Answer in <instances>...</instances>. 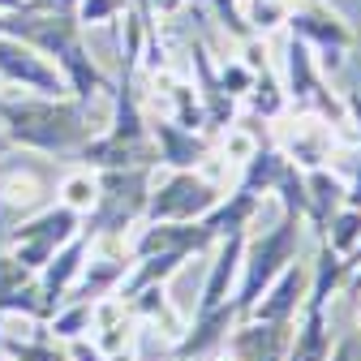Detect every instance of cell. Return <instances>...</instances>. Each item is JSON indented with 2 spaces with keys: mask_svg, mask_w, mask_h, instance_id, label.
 Wrapping results in <instances>:
<instances>
[{
  "mask_svg": "<svg viewBox=\"0 0 361 361\" xmlns=\"http://www.w3.org/2000/svg\"><path fill=\"white\" fill-rule=\"evenodd\" d=\"M0 129L9 142L30 155H73L90 133V104L65 95H30V99H0Z\"/></svg>",
  "mask_w": 361,
  "mask_h": 361,
  "instance_id": "obj_1",
  "label": "cell"
},
{
  "mask_svg": "<svg viewBox=\"0 0 361 361\" xmlns=\"http://www.w3.org/2000/svg\"><path fill=\"white\" fill-rule=\"evenodd\" d=\"M301 228H305V219H301L297 211H280V224H276L271 233H262V237L245 233L241 280H237V293H233V305H237L241 319L250 314V305L267 293V284L297 258V250H301Z\"/></svg>",
  "mask_w": 361,
  "mask_h": 361,
  "instance_id": "obj_2",
  "label": "cell"
},
{
  "mask_svg": "<svg viewBox=\"0 0 361 361\" xmlns=\"http://www.w3.org/2000/svg\"><path fill=\"white\" fill-rule=\"evenodd\" d=\"M155 168H108L99 172V198L82 215L86 237H125L138 228L147 215V194H151Z\"/></svg>",
  "mask_w": 361,
  "mask_h": 361,
  "instance_id": "obj_3",
  "label": "cell"
},
{
  "mask_svg": "<svg viewBox=\"0 0 361 361\" xmlns=\"http://www.w3.org/2000/svg\"><path fill=\"white\" fill-rule=\"evenodd\" d=\"M284 95H288V108H293V112L323 116L344 142H357L353 129H348L344 99L327 90V78H323L319 56H314L310 43H301L297 35H288V48H284Z\"/></svg>",
  "mask_w": 361,
  "mask_h": 361,
  "instance_id": "obj_4",
  "label": "cell"
},
{
  "mask_svg": "<svg viewBox=\"0 0 361 361\" xmlns=\"http://www.w3.org/2000/svg\"><path fill=\"white\" fill-rule=\"evenodd\" d=\"M219 198L224 190L202 176V168H168L159 180H151L142 219H202Z\"/></svg>",
  "mask_w": 361,
  "mask_h": 361,
  "instance_id": "obj_5",
  "label": "cell"
},
{
  "mask_svg": "<svg viewBox=\"0 0 361 361\" xmlns=\"http://www.w3.org/2000/svg\"><path fill=\"white\" fill-rule=\"evenodd\" d=\"M284 26H288V35H297L301 43H310V52L319 56V65L331 69V73L357 48V30L327 5V0H305V5H297Z\"/></svg>",
  "mask_w": 361,
  "mask_h": 361,
  "instance_id": "obj_6",
  "label": "cell"
},
{
  "mask_svg": "<svg viewBox=\"0 0 361 361\" xmlns=\"http://www.w3.org/2000/svg\"><path fill=\"white\" fill-rule=\"evenodd\" d=\"M82 233V215L69 211L65 202H52V207H43L35 211L30 219H22L18 228L9 233V254L30 267V271H43V262H48L65 241H73Z\"/></svg>",
  "mask_w": 361,
  "mask_h": 361,
  "instance_id": "obj_7",
  "label": "cell"
},
{
  "mask_svg": "<svg viewBox=\"0 0 361 361\" xmlns=\"http://www.w3.org/2000/svg\"><path fill=\"white\" fill-rule=\"evenodd\" d=\"M0 82H13V86L30 90V95H48V99L69 95L61 69L39 48H30V43H22L13 35H0Z\"/></svg>",
  "mask_w": 361,
  "mask_h": 361,
  "instance_id": "obj_8",
  "label": "cell"
},
{
  "mask_svg": "<svg viewBox=\"0 0 361 361\" xmlns=\"http://www.w3.org/2000/svg\"><path fill=\"white\" fill-rule=\"evenodd\" d=\"M297 319H237L224 340V361H288Z\"/></svg>",
  "mask_w": 361,
  "mask_h": 361,
  "instance_id": "obj_9",
  "label": "cell"
},
{
  "mask_svg": "<svg viewBox=\"0 0 361 361\" xmlns=\"http://www.w3.org/2000/svg\"><path fill=\"white\" fill-rule=\"evenodd\" d=\"M271 142H276L297 168H323L331 155H340V147H348L323 116H310V112H293L288 125Z\"/></svg>",
  "mask_w": 361,
  "mask_h": 361,
  "instance_id": "obj_10",
  "label": "cell"
},
{
  "mask_svg": "<svg viewBox=\"0 0 361 361\" xmlns=\"http://www.w3.org/2000/svg\"><path fill=\"white\" fill-rule=\"evenodd\" d=\"M241 319L233 297L219 301L211 310H194V323L172 340V357H185V361H211V357H224V340H228L233 323Z\"/></svg>",
  "mask_w": 361,
  "mask_h": 361,
  "instance_id": "obj_11",
  "label": "cell"
},
{
  "mask_svg": "<svg viewBox=\"0 0 361 361\" xmlns=\"http://www.w3.org/2000/svg\"><path fill=\"white\" fill-rule=\"evenodd\" d=\"M151 142L159 155V168H202L215 147H211V133L202 129H180L164 116H151Z\"/></svg>",
  "mask_w": 361,
  "mask_h": 361,
  "instance_id": "obj_12",
  "label": "cell"
},
{
  "mask_svg": "<svg viewBox=\"0 0 361 361\" xmlns=\"http://www.w3.org/2000/svg\"><path fill=\"white\" fill-rule=\"evenodd\" d=\"M194 90L202 99V129L207 133H219L237 121V99L219 86V65L211 61L207 43H194Z\"/></svg>",
  "mask_w": 361,
  "mask_h": 361,
  "instance_id": "obj_13",
  "label": "cell"
},
{
  "mask_svg": "<svg viewBox=\"0 0 361 361\" xmlns=\"http://www.w3.org/2000/svg\"><path fill=\"white\" fill-rule=\"evenodd\" d=\"M305 293H310V262L293 258V262L280 271V276L267 284V293L250 305L245 319H297Z\"/></svg>",
  "mask_w": 361,
  "mask_h": 361,
  "instance_id": "obj_14",
  "label": "cell"
},
{
  "mask_svg": "<svg viewBox=\"0 0 361 361\" xmlns=\"http://www.w3.org/2000/svg\"><path fill=\"white\" fill-rule=\"evenodd\" d=\"M301 180H305V224L323 237L327 219L348 202V180L336 176L327 164L323 168H301Z\"/></svg>",
  "mask_w": 361,
  "mask_h": 361,
  "instance_id": "obj_15",
  "label": "cell"
},
{
  "mask_svg": "<svg viewBox=\"0 0 361 361\" xmlns=\"http://www.w3.org/2000/svg\"><path fill=\"white\" fill-rule=\"evenodd\" d=\"M86 245H90V237H86V233H78L73 241H65L48 262H43V271H35V284H39L43 301H48L52 310H56V305L65 301V293L73 288L78 271H82V262H86Z\"/></svg>",
  "mask_w": 361,
  "mask_h": 361,
  "instance_id": "obj_16",
  "label": "cell"
},
{
  "mask_svg": "<svg viewBox=\"0 0 361 361\" xmlns=\"http://www.w3.org/2000/svg\"><path fill=\"white\" fill-rule=\"evenodd\" d=\"M215 262L207 271V284H202V297H198V310H211L219 301H228L237 293V280H241V254H245V233H228L215 241Z\"/></svg>",
  "mask_w": 361,
  "mask_h": 361,
  "instance_id": "obj_17",
  "label": "cell"
},
{
  "mask_svg": "<svg viewBox=\"0 0 361 361\" xmlns=\"http://www.w3.org/2000/svg\"><path fill=\"white\" fill-rule=\"evenodd\" d=\"M56 69H61V78H65V86H69V95L73 99H82V104H90V99H99L104 90H112V82H108V73L90 61V52H86V43L82 39H73L69 48L52 61Z\"/></svg>",
  "mask_w": 361,
  "mask_h": 361,
  "instance_id": "obj_18",
  "label": "cell"
},
{
  "mask_svg": "<svg viewBox=\"0 0 361 361\" xmlns=\"http://www.w3.org/2000/svg\"><path fill=\"white\" fill-rule=\"evenodd\" d=\"M293 168H297V164L262 133V142L254 147V155L241 164V180H237V185L250 190V194H258V198H262V194H276V185H280Z\"/></svg>",
  "mask_w": 361,
  "mask_h": 361,
  "instance_id": "obj_19",
  "label": "cell"
},
{
  "mask_svg": "<svg viewBox=\"0 0 361 361\" xmlns=\"http://www.w3.org/2000/svg\"><path fill=\"white\" fill-rule=\"evenodd\" d=\"M43 198H48V176H43L39 168H30L26 159L0 164V202H5V207L35 211Z\"/></svg>",
  "mask_w": 361,
  "mask_h": 361,
  "instance_id": "obj_20",
  "label": "cell"
},
{
  "mask_svg": "<svg viewBox=\"0 0 361 361\" xmlns=\"http://www.w3.org/2000/svg\"><path fill=\"white\" fill-rule=\"evenodd\" d=\"M258 211H262V198L237 185L228 198H219L202 219H207V228L215 237H228V233H250V224L258 219Z\"/></svg>",
  "mask_w": 361,
  "mask_h": 361,
  "instance_id": "obj_21",
  "label": "cell"
},
{
  "mask_svg": "<svg viewBox=\"0 0 361 361\" xmlns=\"http://www.w3.org/2000/svg\"><path fill=\"white\" fill-rule=\"evenodd\" d=\"M129 314H133V323H151V327H159L164 336H180L185 331V323L176 319V310L168 305V284H151V288H142V293H133L129 301Z\"/></svg>",
  "mask_w": 361,
  "mask_h": 361,
  "instance_id": "obj_22",
  "label": "cell"
},
{
  "mask_svg": "<svg viewBox=\"0 0 361 361\" xmlns=\"http://www.w3.org/2000/svg\"><path fill=\"white\" fill-rule=\"evenodd\" d=\"M245 104H250V112H254L258 121H280V116L288 112V95H284V82L276 78V69H271V65L254 73V86H250Z\"/></svg>",
  "mask_w": 361,
  "mask_h": 361,
  "instance_id": "obj_23",
  "label": "cell"
},
{
  "mask_svg": "<svg viewBox=\"0 0 361 361\" xmlns=\"http://www.w3.org/2000/svg\"><path fill=\"white\" fill-rule=\"evenodd\" d=\"M331 254H340V258H348L357 245H361V207H340L331 219H327V228H323V237H319Z\"/></svg>",
  "mask_w": 361,
  "mask_h": 361,
  "instance_id": "obj_24",
  "label": "cell"
},
{
  "mask_svg": "<svg viewBox=\"0 0 361 361\" xmlns=\"http://www.w3.org/2000/svg\"><path fill=\"white\" fill-rule=\"evenodd\" d=\"M95 198H99V172L95 168H73V172H65L61 176V202L69 207V211H78V215H86L90 207H95Z\"/></svg>",
  "mask_w": 361,
  "mask_h": 361,
  "instance_id": "obj_25",
  "label": "cell"
},
{
  "mask_svg": "<svg viewBox=\"0 0 361 361\" xmlns=\"http://www.w3.org/2000/svg\"><path fill=\"white\" fill-rule=\"evenodd\" d=\"M90 331V301H61L56 305V314L48 319V336L61 344H69V340H78V336H86Z\"/></svg>",
  "mask_w": 361,
  "mask_h": 361,
  "instance_id": "obj_26",
  "label": "cell"
},
{
  "mask_svg": "<svg viewBox=\"0 0 361 361\" xmlns=\"http://www.w3.org/2000/svg\"><path fill=\"white\" fill-rule=\"evenodd\" d=\"M5 353L13 361H69V353L52 336H26V340H9L5 336Z\"/></svg>",
  "mask_w": 361,
  "mask_h": 361,
  "instance_id": "obj_27",
  "label": "cell"
},
{
  "mask_svg": "<svg viewBox=\"0 0 361 361\" xmlns=\"http://www.w3.org/2000/svg\"><path fill=\"white\" fill-rule=\"evenodd\" d=\"M125 9H129V0H78L73 18H78V26H104V22L125 18Z\"/></svg>",
  "mask_w": 361,
  "mask_h": 361,
  "instance_id": "obj_28",
  "label": "cell"
},
{
  "mask_svg": "<svg viewBox=\"0 0 361 361\" xmlns=\"http://www.w3.org/2000/svg\"><path fill=\"white\" fill-rule=\"evenodd\" d=\"M219 86L228 90L233 99H245V95H250V86H254V69H250L241 56L224 61V65H219Z\"/></svg>",
  "mask_w": 361,
  "mask_h": 361,
  "instance_id": "obj_29",
  "label": "cell"
},
{
  "mask_svg": "<svg viewBox=\"0 0 361 361\" xmlns=\"http://www.w3.org/2000/svg\"><path fill=\"white\" fill-rule=\"evenodd\" d=\"M327 361H361V331H348L344 340H336Z\"/></svg>",
  "mask_w": 361,
  "mask_h": 361,
  "instance_id": "obj_30",
  "label": "cell"
},
{
  "mask_svg": "<svg viewBox=\"0 0 361 361\" xmlns=\"http://www.w3.org/2000/svg\"><path fill=\"white\" fill-rule=\"evenodd\" d=\"M185 5H190V0H142V9H138V13L155 22V18H172V13H180Z\"/></svg>",
  "mask_w": 361,
  "mask_h": 361,
  "instance_id": "obj_31",
  "label": "cell"
},
{
  "mask_svg": "<svg viewBox=\"0 0 361 361\" xmlns=\"http://www.w3.org/2000/svg\"><path fill=\"white\" fill-rule=\"evenodd\" d=\"M69 361H108L104 353H99V344L95 340H86V336H78V340H69Z\"/></svg>",
  "mask_w": 361,
  "mask_h": 361,
  "instance_id": "obj_32",
  "label": "cell"
},
{
  "mask_svg": "<svg viewBox=\"0 0 361 361\" xmlns=\"http://www.w3.org/2000/svg\"><path fill=\"white\" fill-rule=\"evenodd\" d=\"M344 112H348V129H353V138L361 142V90H348V95H344Z\"/></svg>",
  "mask_w": 361,
  "mask_h": 361,
  "instance_id": "obj_33",
  "label": "cell"
},
{
  "mask_svg": "<svg viewBox=\"0 0 361 361\" xmlns=\"http://www.w3.org/2000/svg\"><path fill=\"white\" fill-rule=\"evenodd\" d=\"M340 293H348V297H361V267H357L353 276L344 280V288H340Z\"/></svg>",
  "mask_w": 361,
  "mask_h": 361,
  "instance_id": "obj_34",
  "label": "cell"
},
{
  "mask_svg": "<svg viewBox=\"0 0 361 361\" xmlns=\"http://www.w3.org/2000/svg\"><path fill=\"white\" fill-rule=\"evenodd\" d=\"M108 361H138V353H133V344H129V348H116V353H108Z\"/></svg>",
  "mask_w": 361,
  "mask_h": 361,
  "instance_id": "obj_35",
  "label": "cell"
},
{
  "mask_svg": "<svg viewBox=\"0 0 361 361\" xmlns=\"http://www.w3.org/2000/svg\"><path fill=\"white\" fill-rule=\"evenodd\" d=\"M9 151H13V142H9V133H5V129H0V159H5Z\"/></svg>",
  "mask_w": 361,
  "mask_h": 361,
  "instance_id": "obj_36",
  "label": "cell"
},
{
  "mask_svg": "<svg viewBox=\"0 0 361 361\" xmlns=\"http://www.w3.org/2000/svg\"><path fill=\"white\" fill-rule=\"evenodd\" d=\"M357 331H361V305H357Z\"/></svg>",
  "mask_w": 361,
  "mask_h": 361,
  "instance_id": "obj_37",
  "label": "cell"
},
{
  "mask_svg": "<svg viewBox=\"0 0 361 361\" xmlns=\"http://www.w3.org/2000/svg\"><path fill=\"white\" fill-rule=\"evenodd\" d=\"M211 361H224V357H211Z\"/></svg>",
  "mask_w": 361,
  "mask_h": 361,
  "instance_id": "obj_38",
  "label": "cell"
},
{
  "mask_svg": "<svg viewBox=\"0 0 361 361\" xmlns=\"http://www.w3.org/2000/svg\"><path fill=\"white\" fill-rule=\"evenodd\" d=\"M0 99H5V95H0Z\"/></svg>",
  "mask_w": 361,
  "mask_h": 361,
  "instance_id": "obj_39",
  "label": "cell"
}]
</instances>
